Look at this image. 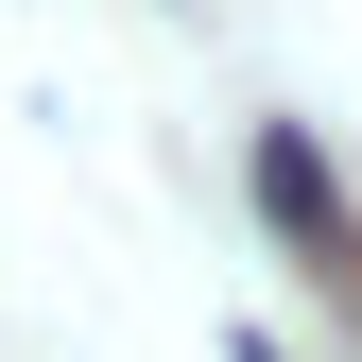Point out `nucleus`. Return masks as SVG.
I'll return each mask as SVG.
<instances>
[{"label":"nucleus","mask_w":362,"mask_h":362,"mask_svg":"<svg viewBox=\"0 0 362 362\" xmlns=\"http://www.w3.org/2000/svg\"><path fill=\"white\" fill-rule=\"evenodd\" d=\"M259 207L310 242V276H345V224H328V173H310V139H259Z\"/></svg>","instance_id":"f257e3e1"}]
</instances>
